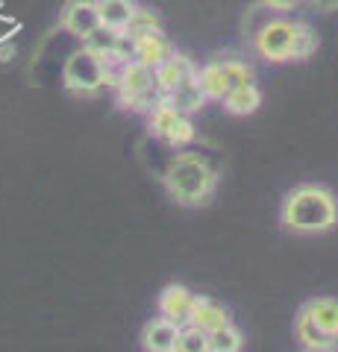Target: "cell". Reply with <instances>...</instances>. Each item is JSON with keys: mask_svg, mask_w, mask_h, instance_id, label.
<instances>
[{"mask_svg": "<svg viewBox=\"0 0 338 352\" xmlns=\"http://www.w3.org/2000/svg\"><path fill=\"white\" fill-rule=\"evenodd\" d=\"M279 223L294 235H324L338 226V197L326 185L303 182L291 188L279 208Z\"/></svg>", "mask_w": 338, "mask_h": 352, "instance_id": "1", "label": "cell"}, {"mask_svg": "<svg viewBox=\"0 0 338 352\" xmlns=\"http://www.w3.org/2000/svg\"><path fill=\"white\" fill-rule=\"evenodd\" d=\"M162 182H165V191L171 194V200L182 208L209 206L218 191V173L198 153H177L168 162L165 173H162Z\"/></svg>", "mask_w": 338, "mask_h": 352, "instance_id": "2", "label": "cell"}, {"mask_svg": "<svg viewBox=\"0 0 338 352\" xmlns=\"http://www.w3.org/2000/svg\"><path fill=\"white\" fill-rule=\"evenodd\" d=\"M294 340L309 352H338V300L315 296L294 317Z\"/></svg>", "mask_w": 338, "mask_h": 352, "instance_id": "3", "label": "cell"}, {"mask_svg": "<svg viewBox=\"0 0 338 352\" xmlns=\"http://www.w3.org/2000/svg\"><path fill=\"white\" fill-rule=\"evenodd\" d=\"M112 82H115L112 65L103 62L89 47L74 50L71 56L65 59L62 85L68 88L71 94H77V97H94L97 91H103V88H112Z\"/></svg>", "mask_w": 338, "mask_h": 352, "instance_id": "4", "label": "cell"}, {"mask_svg": "<svg viewBox=\"0 0 338 352\" xmlns=\"http://www.w3.org/2000/svg\"><path fill=\"white\" fill-rule=\"evenodd\" d=\"M112 88L118 91V100L124 103V109H133V112H150L162 97L154 80V68L138 59H127L118 65Z\"/></svg>", "mask_w": 338, "mask_h": 352, "instance_id": "5", "label": "cell"}, {"mask_svg": "<svg viewBox=\"0 0 338 352\" xmlns=\"http://www.w3.org/2000/svg\"><path fill=\"white\" fill-rule=\"evenodd\" d=\"M147 126H150V135H156L159 141H165L171 147H185L194 141V124H191V115L180 112L177 106H171L165 97H159L156 106L147 112Z\"/></svg>", "mask_w": 338, "mask_h": 352, "instance_id": "6", "label": "cell"}, {"mask_svg": "<svg viewBox=\"0 0 338 352\" xmlns=\"http://www.w3.org/2000/svg\"><path fill=\"white\" fill-rule=\"evenodd\" d=\"M198 82L203 88L206 100H221L233 88L253 82V71H250V65L238 59H215L209 65H203V68H198Z\"/></svg>", "mask_w": 338, "mask_h": 352, "instance_id": "7", "label": "cell"}, {"mask_svg": "<svg viewBox=\"0 0 338 352\" xmlns=\"http://www.w3.org/2000/svg\"><path fill=\"white\" fill-rule=\"evenodd\" d=\"M253 47L265 62L271 65H282L291 62V47H294V21L288 18H271L265 21L256 36H253Z\"/></svg>", "mask_w": 338, "mask_h": 352, "instance_id": "8", "label": "cell"}, {"mask_svg": "<svg viewBox=\"0 0 338 352\" xmlns=\"http://www.w3.org/2000/svg\"><path fill=\"white\" fill-rule=\"evenodd\" d=\"M59 27L74 38H85L101 27V12H97V0H68L59 15Z\"/></svg>", "mask_w": 338, "mask_h": 352, "instance_id": "9", "label": "cell"}, {"mask_svg": "<svg viewBox=\"0 0 338 352\" xmlns=\"http://www.w3.org/2000/svg\"><path fill=\"white\" fill-rule=\"evenodd\" d=\"M194 296H198V294H194L191 288H185V285H180V282H171V285H165V288L159 291L156 308H159L162 317H168V320L185 326V323H189V317H191Z\"/></svg>", "mask_w": 338, "mask_h": 352, "instance_id": "10", "label": "cell"}, {"mask_svg": "<svg viewBox=\"0 0 338 352\" xmlns=\"http://www.w3.org/2000/svg\"><path fill=\"white\" fill-rule=\"evenodd\" d=\"M198 74V65H194L185 53H177V50H171L165 59H162L156 68H154V80H156V88L162 94H168L173 85L182 82V80H189V76Z\"/></svg>", "mask_w": 338, "mask_h": 352, "instance_id": "11", "label": "cell"}, {"mask_svg": "<svg viewBox=\"0 0 338 352\" xmlns=\"http://www.w3.org/2000/svg\"><path fill=\"white\" fill-rule=\"evenodd\" d=\"M129 41H133V59L150 65V68H156V65L173 50L162 27L147 30V32H136V36H129Z\"/></svg>", "mask_w": 338, "mask_h": 352, "instance_id": "12", "label": "cell"}, {"mask_svg": "<svg viewBox=\"0 0 338 352\" xmlns=\"http://www.w3.org/2000/svg\"><path fill=\"white\" fill-rule=\"evenodd\" d=\"M180 323L168 320V317H154L145 332H141V346L147 352H177V340H180Z\"/></svg>", "mask_w": 338, "mask_h": 352, "instance_id": "13", "label": "cell"}, {"mask_svg": "<svg viewBox=\"0 0 338 352\" xmlns=\"http://www.w3.org/2000/svg\"><path fill=\"white\" fill-rule=\"evenodd\" d=\"M226 323H233L230 320V311H226V305L212 300V296H194L189 326H198V329H203V332H212V329L226 326Z\"/></svg>", "mask_w": 338, "mask_h": 352, "instance_id": "14", "label": "cell"}, {"mask_svg": "<svg viewBox=\"0 0 338 352\" xmlns=\"http://www.w3.org/2000/svg\"><path fill=\"white\" fill-rule=\"evenodd\" d=\"M162 97H165L171 106H177L180 112H185V115L200 112L203 103H206V94H203V88L198 82V74L189 76V80H182V82H177L168 94H162Z\"/></svg>", "mask_w": 338, "mask_h": 352, "instance_id": "15", "label": "cell"}, {"mask_svg": "<svg viewBox=\"0 0 338 352\" xmlns=\"http://www.w3.org/2000/svg\"><path fill=\"white\" fill-rule=\"evenodd\" d=\"M221 103H224V109L230 115L244 118V115H253L256 109L262 106V91H259L256 82H244V85L233 88V91H226L221 97Z\"/></svg>", "mask_w": 338, "mask_h": 352, "instance_id": "16", "label": "cell"}, {"mask_svg": "<svg viewBox=\"0 0 338 352\" xmlns=\"http://www.w3.org/2000/svg\"><path fill=\"white\" fill-rule=\"evenodd\" d=\"M97 12H101V27L124 32L136 12V3L133 0H97Z\"/></svg>", "mask_w": 338, "mask_h": 352, "instance_id": "17", "label": "cell"}, {"mask_svg": "<svg viewBox=\"0 0 338 352\" xmlns=\"http://www.w3.org/2000/svg\"><path fill=\"white\" fill-rule=\"evenodd\" d=\"M242 346H244V335L233 323L206 332V352H242Z\"/></svg>", "mask_w": 338, "mask_h": 352, "instance_id": "18", "label": "cell"}, {"mask_svg": "<svg viewBox=\"0 0 338 352\" xmlns=\"http://www.w3.org/2000/svg\"><path fill=\"white\" fill-rule=\"evenodd\" d=\"M315 50H318V36H315L312 24H306V21H294V47H291V62H306Z\"/></svg>", "mask_w": 338, "mask_h": 352, "instance_id": "19", "label": "cell"}, {"mask_svg": "<svg viewBox=\"0 0 338 352\" xmlns=\"http://www.w3.org/2000/svg\"><path fill=\"white\" fill-rule=\"evenodd\" d=\"M177 352H206V332L198 326L185 323L180 329V340H177Z\"/></svg>", "mask_w": 338, "mask_h": 352, "instance_id": "20", "label": "cell"}, {"mask_svg": "<svg viewBox=\"0 0 338 352\" xmlns=\"http://www.w3.org/2000/svg\"><path fill=\"white\" fill-rule=\"evenodd\" d=\"M162 27V21L156 12H150V9H141L136 6V12L133 18H129V24H127V36H136V32H147V30H159Z\"/></svg>", "mask_w": 338, "mask_h": 352, "instance_id": "21", "label": "cell"}, {"mask_svg": "<svg viewBox=\"0 0 338 352\" xmlns=\"http://www.w3.org/2000/svg\"><path fill=\"white\" fill-rule=\"evenodd\" d=\"M297 3H303V0H262V6H268L271 12H288Z\"/></svg>", "mask_w": 338, "mask_h": 352, "instance_id": "22", "label": "cell"}, {"mask_svg": "<svg viewBox=\"0 0 338 352\" xmlns=\"http://www.w3.org/2000/svg\"><path fill=\"white\" fill-rule=\"evenodd\" d=\"M309 6H315V9H321V12H335L338 9V0H306Z\"/></svg>", "mask_w": 338, "mask_h": 352, "instance_id": "23", "label": "cell"}]
</instances>
